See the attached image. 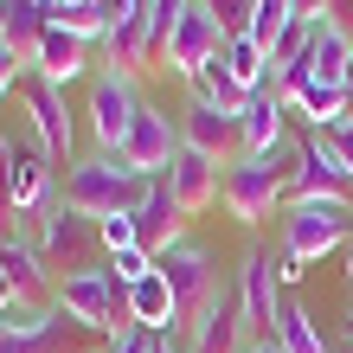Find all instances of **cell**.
<instances>
[{"label":"cell","instance_id":"obj_29","mask_svg":"<svg viewBox=\"0 0 353 353\" xmlns=\"http://www.w3.org/2000/svg\"><path fill=\"white\" fill-rule=\"evenodd\" d=\"M205 7H212V13H219V26L238 39L244 26H251V7H257V0H205Z\"/></svg>","mask_w":353,"mask_h":353},{"label":"cell","instance_id":"obj_14","mask_svg":"<svg viewBox=\"0 0 353 353\" xmlns=\"http://www.w3.org/2000/svg\"><path fill=\"white\" fill-rule=\"evenodd\" d=\"M180 238H186V212H180L168 174H161V180H148V193H141V205H135V244L148 257H161V251H174Z\"/></svg>","mask_w":353,"mask_h":353},{"label":"cell","instance_id":"obj_17","mask_svg":"<svg viewBox=\"0 0 353 353\" xmlns=\"http://www.w3.org/2000/svg\"><path fill=\"white\" fill-rule=\"evenodd\" d=\"M46 32H52V0H7V52L19 58V71L39 65Z\"/></svg>","mask_w":353,"mask_h":353},{"label":"cell","instance_id":"obj_33","mask_svg":"<svg viewBox=\"0 0 353 353\" xmlns=\"http://www.w3.org/2000/svg\"><path fill=\"white\" fill-rule=\"evenodd\" d=\"M244 353H283V341H251Z\"/></svg>","mask_w":353,"mask_h":353},{"label":"cell","instance_id":"obj_18","mask_svg":"<svg viewBox=\"0 0 353 353\" xmlns=\"http://www.w3.org/2000/svg\"><path fill=\"white\" fill-rule=\"evenodd\" d=\"M90 341H97L90 327L58 308V315L46 327H32V334H0V353H90Z\"/></svg>","mask_w":353,"mask_h":353},{"label":"cell","instance_id":"obj_37","mask_svg":"<svg viewBox=\"0 0 353 353\" xmlns=\"http://www.w3.org/2000/svg\"><path fill=\"white\" fill-rule=\"evenodd\" d=\"M58 7H71V0H58Z\"/></svg>","mask_w":353,"mask_h":353},{"label":"cell","instance_id":"obj_31","mask_svg":"<svg viewBox=\"0 0 353 353\" xmlns=\"http://www.w3.org/2000/svg\"><path fill=\"white\" fill-rule=\"evenodd\" d=\"M327 141H334V154L347 161V174H353V116L341 122V129H327Z\"/></svg>","mask_w":353,"mask_h":353},{"label":"cell","instance_id":"obj_28","mask_svg":"<svg viewBox=\"0 0 353 353\" xmlns=\"http://www.w3.org/2000/svg\"><path fill=\"white\" fill-rule=\"evenodd\" d=\"M97 238H103V251H129V244H135V212H116V219H103L97 225Z\"/></svg>","mask_w":353,"mask_h":353},{"label":"cell","instance_id":"obj_15","mask_svg":"<svg viewBox=\"0 0 353 353\" xmlns=\"http://www.w3.org/2000/svg\"><path fill=\"white\" fill-rule=\"evenodd\" d=\"M219 199H225V212H232L238 225H263L283 205V186L270 180L257 161H238V168H225V193Z\"/></svg>","mask_w":353,"mask_h":353},{"label":"cell","instance_id":"obj_34","mask_svg":"<svg viewBox=\"0 0 353 353\" xmlns=\"http://www.w3.org/2000/svg\"><path fill=\"white\" fill-rule=\"evenodd\" d=\"M0 46H7V0H0Z\"/></svg>","mask_w":353,"mask_h":353},{"label":"cell","instance_id":"obj_3","mask_svg":"<svg viewBox=\"0 0 353 353\" xmlns=\"http://www.w3.org/2000/svg\"><path fill=\"white\" fill-rule=\"evenodd\" d=\"M32 251H39V263H46L58 283H65V276H84V270H103V263H97V251H103L97 225H90L84 212H71L65 193H58L46 212H39V238H32Z\"/></svg>","mask_w":353,"mask_h":353},{"label":"cell","instance_id":"obj_24","mask_svg":"<svg viewBox=\"0 0 353 353\" xmlns=\"http://www.w3.org/2000/svg\"><path fill=\"white\" fill-rule=\"evenodd\" d=\"M276 341H283V353H327V341H321V321L308 315V308H302L296 296H283V315H276Z\"/></svg>","mask_w":353,"mask_h":353},{"label":"cell","instance_id":"obj_8","mask_svg":"<svg viewBox=\"0 0 353 353\" xmlns=\"http://www.w3.org/2000/svg\"><path fill=\"white\" fill-rule=\"evenodd\" d=\"M225 39H232V32L219 26V13L205 7V0H186L180 26H174V46H168V71L193 84V77H199L205 65H212L219 52H225Z\"/></svg>","mask_w":353,"mask_h":353},{"label":"cell","instance_id":"obj_10","mask_svg":"<svg viewBox=\"0 0 353 353\" xmlns=\"http://www.w3.org/2000/svg\"><path fill=\"white\" fill-rule=\"evenodd\" d=\"M186 353H244L251 347V321H244V302H238V283H225L212 302L199 308V321L186 327Z\"/></svg>","mask_w":353,"mask_h":353},{"label":"cell","instance_id":"obj_1","mask_svg":"<svg viewBox=\"0 0 353 353\" xmlns=\"http://www.w3.org/2000/svg\"><path fill=\"white\" fill-rule=\"evenodd\" d=\"M341 244H353V205H341V199L283 205V251H276L283 289L302 283V263H321L327 251H341Z\"/></svg>","mask_w":353,"mask_h":353},{"label":"cell","instance_id":"obj_30","mask_svg":"<svg viewBox=\"0 0 353 353\" xmlns=\"http://www.w3.org/2000/svg\"><path fill=\"white\" fill-rule=\"evenodd\" d=\"M161 347V334H141V327H129L122 341H103V353H154Z\"/></svg>","mask_w":353,"mask_h":353},{"label":"cell","instance_id":"obj_38","mask_svg":"<svg viewBox=\"0 0 353 353\" xmlns=\"http://www.w3.org/2000/svg\"><path fill=\"white\" fill-rule=\"evenodd\" d=\"M0 283H7V270H0Z\"/></svg>","mask_w":353,"mask_h":353},{"label":"cell","instance_id":"obj_35","mask_svg":"<svg viewBox=\"0 0 353 353\" xmlns=\"http://www.w3.org/2000/svg\"><path fill=\"white\" fill-rule=\"evenodd\" d=\"M347 341H353V315H347Z\"/></svg>","mask_w":353,"mask_h":353},{"label":"cell","instance_id":"obj_13","mask_svg":"<svg viewBox=\"0 0 353 353\" xmlns=\"http://www.w3.org/2000/svg\"><path fill=\"white\" fill-rule=\"evenodd\" d=\"M180 148H199V154H212L219 168H238L244 161V129H238V116H225V110L186 103L180 110Z\"/></svg>","mask_w":353,"mask_h":353},{"label":"cell","instance_id":"obj_7","mask_svg":"<svg viewBox=\"0 0 353 353\" xmlns=\"http://www.w3.org/2000/svg\"><path fill=\"white\" fill-rule=\"evenodd\" d=\"M135 110H141V90H135V77L103 65V71L90 77V103H84V116H90V135H97V154H116V148H122V135H129Z\"/></svg>","mask_w":353,"mask_h":353},{"label":"cell","instance_id":"obj_36","mask_svg":"<svg viewBox=\"0 0 353 353\" xmlns=\"http://www.w3.org/2000/svg\"><path fill=\"white\" fill-rule=\"evenodd\" d=\"M347 90H353V71H347Z\"/></svg>","mask_w":353,"mask_h":353},{"label":"cell","instance_id":"obj_4","mask_svg":"<svg viewBox=\"0 0 353 353\" xmlns=\"http://www.w3.org/2000/svg\"><path fill=\"white\" fill-rule=\"evenodd\" d=\"M154 270H161V276H168V289H174L180 334L199 321V308L225 289V283H219V270H212V251H205V244H193V238H180L174 251H161V257H154Z\"/></svg>","mask_w":353,"mask_h":353},{"label":"cell","instance_id":"obj_2","mask_svg":"<svg viewBox=\"0 0 353 353\" xmlns=\"http://www.w3.org/2000/svg\"><path fill=\"white\" fill-rule=\"evenodd\" d=\"M141 193H148V180H135L116 154H84V161H71V174H65V205L84 212L90 225L116 219V212H135Z\"/></svg>","mask_w":353,"mask_h":353},{"label":"cell","instance_id":"obj_22","mask_svg":"<svg viewBox=\"0 0 353 353\" xmlns=\"http://www.w3.org/2000/svg\"><path fill=\"white\" fill-rule=\"evenodd\" d=\"M308 71H315L321 84H347V71H353V39L334 26V19H315V39H308Z\"/></svg>","mask_w":353,"mask_h":353},{"label":"cell","instance_id":"obj_6","mask_svg":"<svg viewBox=\"0 0 353 353\" xmlns=\"http://www.w3.org/2000/svg\"><path fill=\"white\" fill-rule=\"evenodd\" d=\"M19 97H26V122H32L39 148L52 154V168H65V174H71V154H77V129H71V110H65V90H58L52 77L26 71V77H19Z\"/></svg>","mask_w":353,"mask_h":353},{"label":"cell","instance_id":"obj_5","mask_svg":"<svg viewBox=\"0 0 353 353\" xmlns=\"http://www.w3.org/2000/svg\"><path fill=\"white\" fill-rule=\"evenodd\" d=\"M174 154H180V122H168L161 103H141L135 122H129V135H122V148H116V161L135 180H161L174 168Z\"/></svg>","mask_w":353,"mask_h":353},{"label":"cell","instance_id":"obj_25","mask_svg":"<svg viewBox=\"0 0 353 353\" xmlns=\"http://www.w3.org/2000/svg\"><path fill=\"white\" fill-rule=\"evenodd\" d=\"M225 65H232V77H238L244 90H270V71H276V65H270V52L257 46L251 32L225 39Z\"/></svg>","mask_w":353,"mask_h":353},{"label":"cell","instance_id":"obj_16","mask_svg":"<svg viewBox=\"0 0 353 353\" xmlns=\"http://www.w3.org/2000/svg\"><path fill=\"white\" fill-rule=\"evenodd\" d=\"M168 186H174L180 212L193 219V212H205V205H219V193H225V168H219L212 154H199V148H180L174 168H168Z\"/></svg>","mask_w":353,"mask_h":353},{"label":"cell","instance_id":"obj_9","mask_svg":"<svg viewBox=\"0 0 353 353\" xmlns=\"http://www.w3.org/2000/svg\"><path fill=\"white\" fill-rule=\"evenodd\" d=\"M283 276H276V257L270 251H244L238 263V302H244V321H251V341H276V315H283Z\"/></svg>","mask_w":353,"mask_h":353},{"label":"cell","instance_id":"obj_26","mask_svg":"<svg viewBox=\"0 0 353 353\" xmlns=\"http://www.w3.org/2000/svg\"><path fill=\"white\" fill-rule=\"evenodd\" d=\"M244 32H251L263 52H276L283 39L296 32V0H257V7H251V26H244Z\"/></svg>","mask_w":353,"mask_h":353},{"label":"cell","instance_id":"obj_27","mask_svg":"<svg viewBox=\"0 0 353 353\" xmlns=\"http://www.w3.org/2000/svg\"><path fill=\"white\" fill-rule=\"evenodd\" d=\"M103 270L116 276V289H135V283H148V276H154V257L141 251V244H129V251H116Z\"/></svg>","mask_w":353,"mask_h":353},{"label":"cell","instance_id":"obj_32","mask_svg":"<svg viewBox=\"0 0 353 353\" xmlns=\"http://www.w3.org/2000/svg\"><path fill=\"white\" fill-rule=\"evenodd\" d=\"M19 77H26V71H19V58H13L7 46H0V103H7V90L19 84Z\"/></svg>","mask_w":353,"mask_h":353},{"label":"cell","instance_id":"obj_23","mask_svg":"<svg viewBox=\"0 0 353 353\" xmlns=\"http://www.w3.org/2000/svg\"><path fill=\"white\" fill-rule=\"evenodd\" d=\"M186 90H193V103H205V110H225V116H244V103L257 97V90H244L238 77H232L225 52H219V58H212V65H205V71H199V77H193Z\"/></svg>","mask_w":353,"mask_h":353},{"label":"cell","instance_id":"obj_39","mask_svg":"<svg viewBox=\"0 0 353 353\" xmlns=\"http://www.w3.org/2000/svg\"><path fill=\"white\" fill-rule=\"evenodd\" d=\"M347 251H353V244H347Z\"/></svg>","mask_w":353,"mask_h":353},{"label":"cell","instance_id":"obj_12","mask_svg":"<svg viewBox=\"0 0 353 353\" xmlns=\"http://www.w3.org/2000/svg\"><path fill=\"white\" fill-rule=\"evenodd\" d=\"M65 193V186L52 180V154L46 148H26V141H7V199L13 212H46V205Z\"/></svg>","mask_w":353,"mask_h":353},{"label":"cell","instance_id":"obj_19","mask_svg":"<svg viewBox=\"0 0 353 353\" xmlns=\"http://www.w3.org/2000/svg\"><path fill=\"white\" fill-rule=\"evenodd\" d=\"M129 321L141 327V334H180V308H174V289H168L161 270H154L148 283L129 289Z\"/></svg>","mask_w":353,"mask_h":353},{"label":"cell","instance_id":"obj_20","mask_svg":"<svg viewBox=\"0 0 353 353\" xmlns=\"http://www.w3.org/2000/svg\"><path fill=\"white\" fill-rule=\"evenodd\" d=\"M283 110L289 103L276 90H257L251 103H244V116H238V129H244V161H257L263 148H276L283 141Z\"/></svg>","mask_w":353,"mask_h":353},{"label":"cell","instance_id":"obj_11","mask_svg":"<svg viewBox=\"0 0 353 353\" xmlns=\"http://www.w3.org/2000/svg\"><path fill=\"white\" fill-rule=\"evenodd\" d=\"M308 199H341V205H353V174H347V161L334 154V141H327L321 129L302 141V174H296V186H289L283 205H308Z\"/></svg>","mask_w":353,"mask_h":353},{"label":"cell","instance_id":"obj_21","mask_svg":"<svg viewBox=\"0 0 353 353\" xmlns=\"http://www.w3.org/2000/svg\"><path fill=\"white\" fill-rule=\"evenodd\" d=\"M84 65H90V46H84V39H71L65 26H52L46 32V46H39V77H52V84L58 90H65V84H77V77H84Z\"/></svg>","mask_w":353,"mask_h":353}]
</instances>
